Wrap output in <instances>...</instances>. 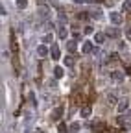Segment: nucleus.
Segmentation results:
<instances>
[{
	"label": "nucleus",
	"mask_w": 131,
	"mask_h": 133,
	"mask_svg": "<svg viewBox=\"0 0 131 133\" xmlns=\"http://www.w3.org/2000/svg\"><path fill=\"white\" fill-rule=\"evenodd\" d=\"M116 122L122 126V129H131V128H129V122H131V120L127 118V115H120L118 118H116Z\"/></svg>",
	"instance_id": "1"
},
{
	"label": "nucleus",
	"mask_w": 131,
	"mask_h": 133,
	"mask_svg": "<svg viewBox=\"0 0 131 133\" xmlns=\"http://www.w3.org/2000/svg\"><path fill=\"white\" fill-rule=\"evenodd\" d=\"M109 19H111L113 24H120V22H122V17H120V13H116V11H113V13L109 15Z\"/></svg>",
	"instance_id": "2"
},
{
	"label": "nucleus",
	"mask_w": 131,
	"mask_h": 133,
	"mask_svg": "<svg viewBox=\"0 0 131 133\" xmlns=\"http://www.w3.org/2000/svg\"><path fill=\"white\" fill-rule=\"evenodd\" d=\"M50 56H52V59H59L61 57V54H59V46L57 44H52V50H50Z\"/></svg>",
	"instance_id": "3"
},
{
	"label": "nucleus",
	"mask_w": 131,
	"mask_h": 133,
	"mask_svg": "<svg viewBox=\"0 0 131 133\" xmlns=\"http://www.w3.org/2000/svg\"><path fill=\"white\" fill-rule=\"evenodd\" d=\"M105 35H107V37H120V30H116V28H107Z\"/></svg>",
	"instance_id": "4"
},
{
	"label": "nucleus",
	"mask_w": 131,
	"mask_h": 133,
	"mask_svg": "<svg viewBox=\"0 0 131 133\" xmlns=\"http://www.w3.org/2000/svg\"><path fill=\"white\" fill-rule=\"evenodd\" d=\"M37 56H39V57H46V56H48V48H46L44 44H41V46L37 48Z\"/></svg>",
	"instance_id": "5"
},
{
	"label": "nucleus",
	"mask_w": 131,
	"mask_h": 133,
	"mask_svg": "<svg viewBox=\"0 0 131 133\" xmlns=\"http://www.w3.org/2000/svg\"><path fill=\"white\" fill-rule=\"evenodd\" d=\"M61 115H63V107H56L54 113H52V118H54V120H59Z\"/></svg>",
	"instance_id": "6"
},
{
	"label": "nucleus",
	"mask_w": 131,
	"mask_h": 133,
	"mask_svg": "<svg viewBox=\"0 0 131 133\" xmlns=\"http://www.w3.org/2000/svg\"><path fill=\"white\" fill-rule=\"evenodd\" d=\"M54 76H56L57 79H61V78L65 76V70H63V66H56V69H54Z\"/></svg>",
	"instance_id": "7"
},
{
	"label": "nucleus",
	"mask_w": 131,
	"mask_h": 133,
	"mask_svg": "<svg viewBox=\"0 0 131 133\" xmlns=\"http://www.w3.org/2000/svg\"><path fill=\"white\" fill-rule=\"evenodd\" d=\"M81 52L83 54H89V52H92V43H83V46H81Z\"/></svg>",
	"instance_id": "8"
},
{
	"label": "nucleus",
	"mask_w": 131,
	"mask_h": 133,
	"mask_svg": "<svg viewBox=\"0 0 131 133\" xmlns=\"http://www.w3.org/2000/svg\"><path fill=\"white\" fill-rule=\"evenodd\" d=\"M89 15H91V19H96V21H98V19H102V11H100V9H94V11L91 9Z\"/></svg>",
	"instance_id": "9"
},
{
	"label": "nucleus",
	"mask_w": 131,
	"mask_h": 133,
	"mask_svg": "<svg viewBox=\"0 0 131 133\" xmlns=\"http://www.w3.org/2000/svg\"><path fill=\"white\" fill-rule=\"evenodd\" d=\"M113 79H114V81H122V79H124V72L114 70V72H113Z\"/></svg>",
	"instance_id": "10"
},
{
	"label": "nucleus",
	"mask_w": 131,
	"mask_h": 133,
	"mask_svg": "<svg viewBox=\"0 0 131 133\" xmlns=\"http://www.w3.org/2000/svg\"><path fill=\"white\" fill-rule=\"evenodd\" d=\"M105 37H107L105 33H96V35H94V41H96L98 44H102V43L105 41Z\"/></svg>",
	"instance_id": "11"
},
{
	"label": "nucleus",
	"mask_w": 131,
	"mask_h": 133,
	"mask_svg": "<svg viewBox=\"0 0 131 133\" xmlns=\"http://www.w3.org/2000/svg\"><path fill=\"white\" fill-rule=\"evenodd\" d=\"M63 63H65V66H72L74 65V57L72 56H67V57L63 59Z\"/></svg>",
	"instance_id": "12"
},
{
	"label": "nucleus",
	"mask_w": 131,
	"mask_h": 133,
	"mask_svg": "<svg viewBox=\"0 0 131 133\" xmlns=\"http://www.w3.org/2000/svg\"><path fill=\"white\" fill-rule=\"evenodd\" d=\"M126 109H127V100H122V102L118 104V111L120 113H126Z\"/></svg>",
	"instance_id": "13"
},
{
	"label": "nucleus",
	"mask_w": 131,
	"mask_h": 133,
	"mask_svg": "<svg viewBox=\"0 0 131 133\" xmlns=\"http://www.w3.org/2000/svg\"><path fill=\"white\" fill-rule=\"evenodd\" d=\"M39 15L46 19V17H50V9H48V8H41V9H39Z\"/></svg>",
	"instance_id": "14"
},
{
	"label": "nucleus",
	"mask_w": 131,
	"mask_h": 133,
	"mask_svg": "<svg viewBox=\"0 0 131 133\" xmlns=\"http://www.w3.org/2000/svg\"><path fill=\"white\" fill-rule=\"evenodd\" d=\"M68 131H70V128H67L65 124H59L57 126V133H68Z\"/></svg>",
	"instance_id": "15"
},
{
	"label": "nucleus",
	"mask_w": 131,
	"mask_h": 133,
	"mask_svg": "<svg viewBox=\"0 0 131 133\" xmlns=\"http://www.w3.org/2000/svg\"><path fill=\"white\" fill-rule=\"evenodd\" d=\"M76 46H78V43H76V41H68V43H67V48L70 50V52H74Z\"/></svg>",
	"instance_id": "16"
},
{
	"label": "nucleus",
	"mask_w": 131,
	"mask_h": 133,
	"mask_svg": "<svg viewBox=\"0 0 131 133\" xmlns=\"http://www.w3.org/2000/svg\"><path fill=\"white\" fill-rule=\"evenodd\" d=\"M67 33H68V31H67V28H65V26H61V28H59V37H61V39L67 37Z\"/></svg>",
	"instance_id": "17"
},
{
	"label": "nucleus",
	"mask_w": 131,
	"mask_h": 133,
	"mask_svg": "<svg viewBox=\"0 0 131 133\" xmlns=\"http://www.w3.org/2000/svg\"><path fill=\"white\" fill-rule=\"evenodd\" d=\"M79 128H81V126H79L78 122H74V124L70 126V131H72V133H78V131H79Z\"/></svg>",
	"instance_id": "18"
},
{
	"label": "nucleus",
	"mask_w": 131,
	"mask_h": 133,
	"mask_svg": "<svg viewBox=\"0 0 131 133\" xmlns=\"http://www.w3.org/2000/svg\"><path fill=\"white\" fill-rule=\"evenodd\" d=\"M17 6H19L20 9H24V8L28 6V0H17Z\"/></svg>",
	"instance_id": "19"
},
{
	"label": "nucleus",
	"mask_w": 131,
	"mask_h": 133,
	"mask_svg": "<svg viewBox=\"0 0 131 133\" xmlns=\"http://www.w3.org/2000/svg\"><path fill=\"white\" fill-rule=\"evenodd\" d=\"M81 116H85V118H87V116H91V109H89V107H83V109H81Z\"/></svg>",
	"instance_id": "20"
},
{
	"label": "nucleus",
	"mask_w": 131,
	"mask_h": 133,
	"mask_svg": "<svg viewBox=\"0 0 131 133\" xmlns=\"http://www.w3.org/2000/svg\"><path fill=\"white\" fill-rule=\"evenodd\" d=\"M59 24H61V26H65V24H67V17H65L63 13H59Z\"/></svg>",
	"instance_id": "21"
},
{
	"label": "nucleus",
	"mask_w": 131,
	"mask_h": 133,
	"mask_svg": "<svg viewBox=\"0 0 131 133\" xmlns=\"http://www.w3.org/2000/svg\"><path fill=\"white\" fill-rule=\"evenodd\" d=\"M131 8V0H126V2L122 4V9H129Z\"/></svg>",
	"instance_id": "22"
},
{
	"label": "nucleus",
	"mask_w": 131,
	"mask_h": 133,
	"mask_svg": "<svg viewBox=\"0 0 131 133\" xmlns=\"http://www.w3.org/2000/svg\"><path fill=\"white\" fill-rule=\"evenodd\" d=\"M43 41H44V43H52V33H48V35H44V37H43Z\"/></svg>",
	"instance_id": "23"
},
{
	"label": "nucleus",
	"mask_w": 131,
	"mask_h": 133,
	"mask_svg": "<svg viewBox=\"0 0 131 133\" xmlns=\"http://www.w3.org/2000/svg\"><path fill=\"white\" fill-rule=\"evenodd\" d=\"M107 98H109V104H114V102H116V96H114L113 92H111V94H109Z\"/></svg>",
	"instance_id": "24"
},
{
	"label": "nucleus",
	"mask_w": 131,
	"mask_h": 133,
	"mask_svg": "<svg viewBox=\"0 0 131 133\" xmlns=\"http://www.w3.org/2000/svg\"><path fill=\"white\" fill-rule=\"evenodd\" d=\"M87 17H91V15H89V13H79V15H78V19H81V21H85Z\"/></svg>",
	"instance_id": "25"
},
{
	"label": "nucleus",
	"mask_w": 131,
	"mask_h": 133,
	"mask_svg": "<svg viewBox=\"0 0 131 133\" xmlns=\"http://www.w3.org/2000/svg\"><path fill=\"white\" fill-rule=\"evenodd\" d=\"M44 28H46V30H52V28H54V24H52L50 21H46V22H44Z\"/></svg>",
	"instance_id": "26"
},
{
	"label": "nucleus",
	"mask_w": 131,
	"mask_h": 133,
	"mask_svg": "<svg viewBox=\"0 0 131 133\" xmlns=\"http://www.w3.org/2000/svg\"><path fill=\"white\" fill-rule=\"evenodd\" d=\"M85 33L89 35V33H92V26H85Z\"/></svg>",
	"instance_id": "27"
},
{
	"label": "nucleus",
	"mask_w": 131,
	"mask_h": 133,
	"mask_svg": "<svg viewBox=\"0 0 131 133\" xmlns=\"http://www.w3.org/2000/svg\"><path fill=\"white\" fill-rule=\"evenodd\" d=\"M6 13H8L6 8H4V6H0V15H6Z\"/></svg>",
	"instance_id": "28"
},
{
	"label": "nucleus",
	"mask_w": 131,
	"mask_h": 133,
	"mask_svg": "<svg viewBox=\"0 0 131 133\" xmlns=\"http://www.w3.org/2000/svg\"><path fill=\"white\" fill-rule=\"evenodd\" d=\"M116 59H118V56H116V54H113V56L109 57V61H116Z\"/></svg>",
	"instance_id": "29"
},
{
	"label": "nucleus",
	"mask_w": 131,
	"mask_h": 133,
	"mask_svg": "<svg viewBox=\"0 0 131 133\" xmlns=\"http://www.w3.org/2000/svg\"><path fill=\"white\" fill-rule=\"evenodd\" d=\"M126 37H127V39H131V28H127V31H126Z\"/></svg>",
	"instance_id": "30"
},
{
	"label": "nucleus",
	"mask_w": 131,
	"mask_h": 133,
	"mask_svg": "<svg viewBox=\"0 0 131 133\" xmlns=\"http://www.w3.org/2000/svg\"><path fill=\"white\" fill-rule=\"evenodd\" d=\"M126 74H131V65H127V66H126Z\"/></svg>",
	"instance_id": "31"
},
{
	"label": "nucleus",
	"mask_w": 131,
	"mask_h": 133,
	"mask_svg": "<svg viewBox=\"0 0 131 133\" xmlns=\"http://www.w3.org/2000/svg\"><path fill=\"white\" fill-rule=\"evenodd\" d=\"M76 4H83V2H87V0H74Z\"/></svg>",
	"instance_id": "32"
},
{
	"label": "nucleus",
	"mask_w": 131,
	"mask_h": 133,
	"mask_svg": "<svg viewBox=\"0 0 131 133\" xmlns=\"http://www.w3.org/2000/svg\"><path fill=\"white\" fill-rule=\"evenodd\" d=\"M127 118H129V120H131V109H129V111H127Z\"/></svg>",
	"instance_id": "33"
},
{
	"label": "nucleus",
	"mask_w": 131,
	"mask_h": 133,
	"mask_svg": "<svg viewBox=\"0 0 131 133\" xmlns=\"http://www.w3.org/2000/svg\"><path fill=\"white\" fill-rule=\"evenodd\" d=\"M39 2H44V0H39Z\"/></svg>",
	"instance_id": "34"
}]
</instances>
